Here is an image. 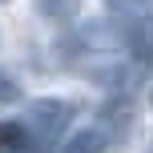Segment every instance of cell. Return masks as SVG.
Instances as JSON below:
<instances>
[{
    "label": "cell",
    "instance_id": "1",
    "mask_svg": "<svg viewBox=\"0 0 153 153\" xmlns=\"http://www.w3.org/2000/svg\"><path fill=\"white\" fill-rule=\"evenodd\" d=\"M76 117V105L73 101H61V97H40L28 105V113H24V125H28L32 141H40V145H48V141H56L65 129L73 125Z\"/></svg>",
    "mask_w": 153,
    "mask_h": 153
},
{
    "label": "cell",
    "instance_id": "2",
    "mask_svg": "<svg viewBox=\"0 0 153 153\" xmlns=\"http://www.w3.org/2000/svg\"><path fill=\"white\" fill-rule=\"evenodd\" d=\"M105 12L129 28H153V0H105Z\"/></svg>",
    "mask_w": 153,
    "mask_h": 153
},
{
    "label": "cell",
    "instance_id": "3",
    "mask_svg": "<svg viewBox=\"0 0 153 153\" xmlns=\"http://www.w3.org/2000/svg\"><path fill=\"white\" fill-rule=\"evenodd\" d=\"M105 149H109V133L101 125H85L61 145V153H105Z\"/></svg>",
    "mask_w": 153,
    "mask_h": 153
},
{
    "label": "cell",
    "instance_id": "4",
    "mask_svg": "<svg viewBox=\"0 0 153 153\" xmlns=\"http://www.w3.org/2000/svg\"><path fill=\"white\" fill-rule=\"evenodd\" d=\"M32 149V133L20 121H0V153H28Z\"/></svg>",
    "mask_w": 153,
    "mask_h": 153
},
{
    "label": "cell",
    "instance_id": "5",
    "mask_svg": "<svg viewBox=\"0 0 153 153\" xmlns=\"http://www.w3.org/2000/svg\"><path fill=\"white\" fill-rule=\"evenodd\" d=\"M36 12L48 16V20H76L81 0H36Z\"/></svg>",
    "mask_w": 153,
    "mask_h": 153
},
{
    "label": "cell",
    "instance_id": "6",
    "mask_svg": "<svg viewBox=\"0 0 153 153\" xmlns=\"http://www.w3.org/2000/svg\"><path fill=\"white\" fill-rule=\"evenodd\" d=\"M20 97H24V93H20V85H16V76L0 69V105H16Z\"/></svg>",
    "mask_w": 153,
    "mask_h": 153
},
{
    "label": "cell",
    "instance_id": "7",
    "mask_svg": "<svg viewBox=\"0 0 153 153\" xmlns=\"http://www.w3.org/2000/svg\"><path fill=\"white\" fill-rule=\"evenodd\" d=\"M149 105H153V89H149Z\"/></svg>",
    "mask_w": 153,
    "mask_h": 153
},
{
    "label": "cell",
    "instance_id": "8",
    "mask_svg": "<svg viewBox=\"0 0 153 153\" xmlns=\"http://www.w3.org/2000/svg\"><path fill=\"white\" fill-rule=\"evenodd\" d=\"M0 4H8V0H0Z\"/></svg>",
    "mask_w": 153,
    "mask_h": 153
}]
</instances>
